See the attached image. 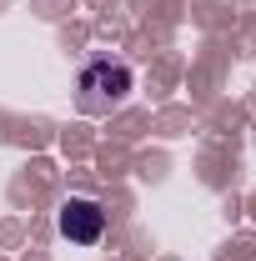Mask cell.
Listing matches in <instances>:
<instances>
[{
    "mask_svg": "<svg viewBox=\"0 0 256 261\" xmlns=\"http://www.w3.org/2000/svg\"><path fill=\"white\" fill-rule=\"evenodd\" d=\"M126 96H131V70H126V65L96 61V65L81 70V111L106 116V111H116Z\"/></svg>",
    "mask_w": 256,
    "mask_h": 261,
    "instance_id": "cell-1",
    "label": "cell"
},
{
    "mask_svg": "<svg viewBox=\"0 0 256 261\" xmlns=\"http://www.w3.org/2000/svg\"><path fill=\"white\" fill-rule=\"evenodd\" d=\"M100 231H106V211H100L96 201L70 196V201L61 206V236H65V241H75V246H96Z\"/></svg>",
    "mask_w": 256,
    "mask_h": 261,
    "instance_id": "cell-2",
    "label": "cell"
}]
</instances>
